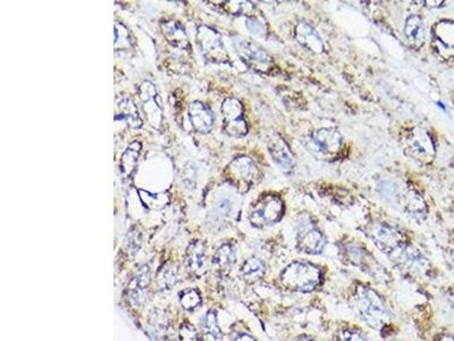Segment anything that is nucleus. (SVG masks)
Listing matches in <instances>:
<instances>
[{"label":"nucleus","mask_w":454,"mask_h":341,"mask_svg":"<svg viewBox=\"0 0 454 341\" xmlns=\"http://www.w3.org/2000/svg\"><path fill=\"white\" fill-rule=\"evenodd\" d=\"M177 281V271L174 266H164L158 274V284L161 289H171Z\"/></svg>","instance_id":"26"},{"label":"nucleus","mask_w":454,"mask_h":341,"mask_svg":"<svg viewBox=\"0 0 454 341\" xmlns=\"http://www.w3.org/2000/svg\"><path fill=\"white\" fill-rule=\"evenodd\" d=\"M326 245V238L315 225H304L299 231L298 247L307 254H320Z\"/></svg>","instance_id":"13"},{"label":"nucleus","mask_w":454,"mask_h":341,"mask_svg":"<svg viewBox=\"0 0 454 341\" xmlns=\"http://www.w3.org/2000/svg\"><path fill=\"white\" fill-rule=\"evenodd\" d=\"M404 149L408 155L421 164H429L435 157V143L430 133L424 128H414L408 133Z\"/></svg>","instance_id":"4"},{"label":"nucleus","mask_w":454,"mask_h":341,"mask_svg":"<svg viewBox=\"0 0 454 341\" xmlns=\"http://www.w3.org/2000/svg\"><path fill=\"white\" fill-rule=\"evenodd\" d=\"M266 273V266L263 261L257 257H251L247 259L242 266L243 278L249 282H257L263 278Z\"/></svg>","instance_id":"22"},{"label":"nucleus","mask_w":454,"mask_h":341,"mask_svg":"<svg viewBox=\"0 0 454 341\" xmlns=\"http://www.w3.org/2000/svg\"><path fill=\"white\" fill-rule=\"evenodd\" d=\"M161 30H163V35L166 39V42L173 47L184 49V51L191 49V44L189 42L188 35H186L184 28H182L179 22L173 21V19L165 21L161 24Z\"/></svg>","instance_id":"17"},{"label":"nucleus","mask_w":454,"mask_h":341,"mask_svg":"<svg viewBox=\"0 0 454 341\" xmlns=\"http://www.w3.org/2000/svg\"><path fill=\"white\" fill-rule=\"evenodd\" d=\"M234 341H257L256 339L252 337V335H247V333H241L238 335L236 338L234 339Z\"/></svg>","instance_id":"32"},{"label":"nucleus","mask_w":454,"mask_h":341,"mask_svg":"<svg viewBox=\"0 0 454 341\" xmlns=\"http://www.w3.org/2000/svg\"><path fill=\"white\" fill-rule=\"evenodd\" d=\"M189 117L193 129L201 134H207L213 129V121H215L213 112L201 101H193L190 104Z\"/></svg>","instance_id":"15"},{"label":"nucleus","mask_w":454,"mask_h":341,"mask_svg":"<svg viewBox=\"0 0 454 341\" xmlns=\"http://www.w3.org/2000/svg\"><path fill=\"white\" fill-rule=\"evenodd\" d=\"M334 341H367V339L357 329L347 328L336 333Z\"/></svg>","instance_id":"29"},{"label":"nucleus","mask_w":454,"mask_h":341,"mask_svg":"<svg viewBox=\"0 0 454 341\" xmlns=\"http://www.w3.org/2000/svg\"><path fill=\"white\" fill-rule=\"evenodd\" d=\"M222 114L224 117V130L227 134L238 138L247 134L249 128L241 101L233 97L225 99L222 105Z\"/></svg>","instance_id":"9"},{"label":"nucleus","mask_w":454,"mask_h":341,"mask_svg":"<svg viewBox=\"0 0 454 341\" xmlns=\"http://www.w3.org/2000/svg\"><path fill=\"white\" fill-rule=\"evenodd\" d=\"M227 180L241 191H247L259 179V168L251 158L240 156L235 158L225 170Z\"/></svg>","instance_id":"6"},{"label":"nucleus","mask_w":454,"mask_h":341,"mask_svg":"<svg viewBox=\"0 0 454 341\" xmlns=\"http://www.w3.org/2000/svg\"><path fill=\"white\" fill-rule=\"evenodd\" d=\"M404 209L414 216H425L427 213L426 202L416 191H409L403 198Z\"/></svg>","instance_id":"24"},{"label":"nucleus","mask_w":454,"mask_h":341,"mask_svg":"<svg viewBox=\"0 0 454 341\" xmlns=\"http://www.w3.org/2000/svg\"><path fill=\"white\" fill-rule=\"evenodd\" d=\"M439 341H454V338L451 335H444V337H442Z\"/></svg>","instance_id":"33"},{"label":"nucleus","mask_w":454,"mask_h":341,"mask_svg":"<svg viewBox=\"0 0 454 341\" xmlns=\"http://www.w3.org/2000/svg\"><path fill=\"white\" fill-rule=\"evenodd\" d=\"M180 300H181L182 306L185 310H195V307L199 306L201 304L200 292L195 289H188V290L181 292Z\"/></svg>","instance_id":"28"},{"label":"nucleus","mask_w":454,"mask_h":341,"mask_svg":"<svg viewBox=\"0 0 454 341\" xmlns=\"http://www.w3.org/2000/svg\"><path fill=\"white\" fill-rule=\"evenodd\" d=\"M186 262H188L189 270L191 272L199 273L201 270L204 269V248L200 241H195L189 247Z\"/></svg>","instance_id":"23"},{"label":"nucleus","mask_w":454,"mask_h":341,"mask_svg":"<svg viewBox=\"0 0 454 341\" xmlns=\"http://www.w3.org/2000/svg\"><path fill=\"white\" fill-rule=\"evenodd\" d=\"M367 234L372 238L374 243H376L377 247L387 254L394 255L405 246L401 231L387 223H375L370 225Z\"/></svg>","instance_id":"8"},{"label":"nucleus","mask_w":454,"mask_h":341,"mask_svg":"<svg viewBox=\"0 0 454 341\" xmlns=\"http://www.w3.org/2000/svg\"><path fill=\"white\" fill-rule=\"evenodd\" d=\"M320 281L322 272L311 263H291L281 274L283 286L297 292H311L320 286Z\"/></svg>","instance_id":"1"},{"label":"nucleus","mask_w":454,"mask_h":341,"mask_svg":"<svg viewBox=\"0 0 454 341\" xmlns=\"http://www.w3.org/2000/svg\"><path fill=\"white\" fill-rule=\"evenodd\" d=\"M204 331L207 332L208 335H209L213 340H222V330H220V326H218V322H217L216 314L211 312V311H209V312L207 313L206 317H204Z\"/></svg>","instance_id":"27"},{"label":"nucleus","mask_w":454,"mask_h":341,"mask_svg":"<svg viewBox=\"0 0 454 341\" xmlns=\"http://www.w3.org/2000/svg\"><path fill=\"white\" fill-rule=\"evenodd\" d=\"M139 97L143 105V111L147 115L148 122L151 127L159 129L163 123V112L157 103V90L154 83L144 81L139 88Z\"/></svg>","instance_id":"12"},{"label":"nucleus","mask_w":454,"mask_h":341,"mask_svg":"<svg viewBox=\"0 0 454 341\" xmlns=\"http://www.w3.org/2000/svg\"><path fill=\"white\" fill-rule=\"evenodd\" d=\"M247 28L257 35H263L266 32V28L263 26V23H260L256 17H249L247 19Z\"/></svg>","instance_id":"31"},{"label":"nucleus","mask_w":454,"mask_h":341,"mask_svg":"<svg viewBox=\"0 0 454 341\" xmlns=\"http://www.w3.org/2000/svg\"><path fill=\"white\" fill-rule=\"evenodd\" d=\"M404 35L411 47L414 49L423 47L426 42V30L420 16L411 15L408 17L404 26Z\"/></svg>","instance_id":"18"},{"label":"nucleus","mask_w":454,"mask_h":341,"mask_svg":"<svg viewBox=\"0 0 454 341\" xmlns=\"http://www.w3.org/2000/svg\"><path fill=\"white\" fill-rule=\"evenodd\" d=\"M354 305L363 321H366L372 328H383L389 320V314L383 300L370 288H358L354 296Z\"/></svg>","instance_id":"2"},{"label":"nucleus","mask_w":454,"mask_h":341,"mask_svg":"<svg viewBox=\"0 0 454 341\" xmlns=\"http://www.w3.org/2000/svg\"><path fill=\"white\" fill-rule=\"evenodd\" d=\"M140 152H141V143L134 141L132 142L125 152L123 154L122 158H121V170L124 177H129L134 172L135 168L138 165Z\"/></svg>","instance_id":"20"},{"label":"nucleus","mask_w":454,"mask_h":341,"mask_svg":"<svg viewBox=\"0 0 454 341\" xmlns=\"http://www.w3.org/2000/svg\"><path fill=\"white\" fill-rule=\"evenodd\" d=\"M149 283H150V270L148 266H143L130 284V299L134 306H142V304L146 300L144 291Z\"/></svg>","instance_id":"19"},{"label":"nucleus","mask_w":454,"mask_h":341,"mask_svg":"<svg viewBox=\"0 0 454 341\" xmlns=\"http://www.w3.org/2000/svg\"><path fill=\"white\" fill-rule=\"evenodd\" d=\"M235 261H236V250L229 243L222 245L213 255V263L222 270L231 269Z\"/></svg>","instance_id":"25"},{"label":"nucleus","mask_w":454,"mask_h":341,"mask_svg":"<svg viewBox=\"0 0 454 341\" xmlns=\"http://www.w3.org/2000/svg\"><path fill=\"white\" fill-rule=\"evenodd\" d=\"M284 211L286 206L282 199L276 195H265L252 207L251 223L257 227L274 225L282 220Z\"/></svg>","instance_id":"5"},{"label":"nucleus","mask_w":454,"mask_h":341,"mask_svg":"<svg viewBox=\"0 0 454 341\" xmlns=\"http://www.w3.org/2000/svg\"><path fill=\"white\" fill-rule=\"evenodd\" d=\"M197 40L204 56L213 63L229 62V54L226 51L220 33L207 26L198 28Z\"/></svg>","instance_id":"7"},{"label":"nucleus","mask_w":454,"mask_h":341,"mask_svg":"<svg viewBox=\"0 0 454 341\" xmlns=\"http://www.w3.org/2000/svg\"><path fill=\"white\" fill-rule=\"evenodd\" d=\"M295 37L302 47L307 48L311 53L322 54L325 51V46L320 35L309 23L300 21L295 26Z\"/></svg>","instance_id":"14"},{"label":"nucleus","mask_w":454,"mask_h":341,"mask_svg":"<svg viewBox=\"0 0 454 341\" xmlns=\"http://www.w3.org/2000/svg\"><path fill=\"white\" fill-rule=\"evenodd\" d=\"M433 46L444 60L454 57V22L443 19L432 28Z\"/></svg>","instance_id":"11"},{"label":"nucleus","mask_w":454,"mask_h":341,"mask_svg":"<svg viewBox=\"0 0 454 341\" xmlns=\"http://www.w3.org/2000/svg\"><path fill=\"white\" fill-rule=\"evenodd\" d=\"M268 149L276 164L282 168L283 170H291L295 166V159L292 155L291 150L288 148V143L282 137L275 133L270 137L268 141Z\"/></svg>","instance_id":"16"},{"label":"nucleus","mask_w":454,"mask_h":341,"mask_svg":"<svg viewBox=\"0 0 454 341\" xmlns=\"http://www.w3.org/2000/svg\"><path fill=\"white\" fill-rule=\"evenodd\" d=\"M235 47L243 62L252 70L260 73H268L272 70L274 65L272 57L258 44L247 40H238L235 42Z\"/></svg>","instance_id":"10"},{"label":"nucleus","mask_w":454,"mask_h":341,"mask_svg":"<svg viewBox=\"0 0 454 341\" xmlns=\"http://www.w3.org/2000/svg\"><path fill=\"white\" fill-rule=\"evenodd\" d=\"M119 110L122 115V119L129 123L130 127L134 128V129L142 127V120L139 115L138 108L131 98L124 97L121 99L119 101Z\"/></svg>","instance_id":"21"},{"label":"nucleus","mask_w":454,"mask_h":341,"mask_svg":"<svg viewBox=\"0 0 454 341\" xmlns=\"http://www.w3.org/2000/svg\"><path fill=\"white\" fill-rule=\"evenodd\" d=\"M343 147V138L338 130L324 128L317 130L309 137L307 148L315 157L320 159H335Z\"/></svg>","instance_id":"3"},{"label":"nucleus","mask_w":454,"mask_h":341,"mask_svg":"<svg viewBox=\"0 0 454 341\" xmlns=\"http://www.w3.org/2000/svg\"><path fill=\"white\" fill-rule=\"evenodd\" d=\"M235 5H231V3H226V8L229 7V12L234 15H242L254 10V6L247 1H234Z\"/></svg>","instance_id":"30"}]
</instances>
